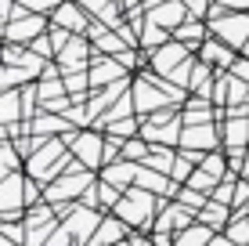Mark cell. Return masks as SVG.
<instances>
[{"instance_id":"6da1fadb","label":"cell","mask_w":249,"mask_h":246,"mask_svg":"<svg viewBox=\"0 0 249 246\" xmlns=\"http://www.w3.org/2000/svg\"><path fill=\"white\" fill-rule=\"evenodd\" d=\"M152 210H156V196L144 189H126L123 199L116 203V217L123 225H134V228H144L152 217Z\"/></svg>"},{"instance_id":"7a4b0ae2","label":"cell","mask_w":249,"mask_h":246,"mask_svg":"<svg viewBox=\"0 0 249 246\" xmlns=\"http://www.w3.org/2000/svg\"><path fill=\"white\" fill-rule=\"evenodd\" d=\"M83 189H90V174H87V167H83L80 159H72V167L47 189V199L51 203H65V199H76V192H83Z\"/></svg>"},{"instance_id":"3957f363","label":"cell","mask_w":249,"mask_h":246,"mask_svg":"<svg viewBox=\"0 0 249 246\" xmlns=\"http://www.w3.org/2000/svg\"><path fill=\"white\" fill-rule=\"evenodd\" d=\"M65 145H72V159H80L87 170L105 167V141L98 134H65Z\"/></svg>"},{"instance_id":"277c9868","label":"cell","mask_w":249,"mask_h":246,"mask_svg":"<svg viewBox=\"0 0 249 246\" xmlns=\"http://www.w3.org/2000/svg\"><path fill=\"white\" fill-rule=\"evenodd\" d=\"M54 214H51L47 207H36L29 214V221H25V235H29V239H25V246H44L47 243V235H54Z\"/></svg>"},{"instance_id":"5b68a950","label":"cell","mask_w":249,"mask_h":246,"mask_svg":"<svg viewBox=\"0 0 249 246\" xmlns=\"http://www.w3.org/2000/svg\"><path fill=\"white\" fill-rule=\"evenodd\" d=\"M25 181L18 174H11L7 181H0V217L4 221H11V217H18V203H25Z\"/></svg>"},{"instance_id":"8992f818","label":"cell","mask_w":249,"mask_h":246,"mask_svg":"<svg viewBox=\"0 0 249 246\" xmlns=\"http://www.w3.org/2000/svg\"><path fill=\"white\" fill-rule=\"evenodd\" d=\"M246 113H249V109H231V120L224 123V145H228V152H246V141H249Z\"/></svg>"},{"instance_id":"52a82bcc","label":"cell","mask_w":249,"mask_h":246,"mask_svg":"<svg viewBox=\"0 0 249 246\" xmlns=\"http://www.w3.org/2000/svg\"><path fill=\"white\" fill-rule=\"evenodd\" d=\"M181 149H184V152H210V149H217V127H213V123L184 127Z\"/></svg>"},{"instance_id":"ba28073f","label":"cell","mask_w":249,"mask_h":246,"mask_svg":"<svg viewBox=\"0 0 249 246\" xmlns=\"http://www.w3.org/2000/svg\"><path fill=\"white\" fill-rule=\"evenodd\" d=\"M94 225H101V217L94 214L90 207H72V217L65 221V228L76 235V243H83V239H94V232H98Z\"/></svg>"},{"instance_id":"9c48e42d","label":"cell","mask_w":249,"mask_h":246,"mask_svg":"<svg viewBox=\"0 0 249 246\" xmlns=\"http://www.w3.org/2000/svg\"><path fill=\"white\" fill-rule=\"evenodd\" d=\"M217 37L231 47H246L249 44V22L246 19H224V22H217Z\"/></svg>"},{"instance_id":"30bf717a","label":"cell","mask_w":249,"mask_h":246,"mask_svg":"<svg viewBox=\"0 0 249 246\" xmlns=\"http://www.w3.org/2000/svg\"><path fill=\"white\" fill-rule=\"evenodd\" d=\"M137 170H141V163H108L105 167V181L116 185V189H130V185H137Z\"/></svg>"},{"instance_id":"8fae6325","label":"cell","mask_w":249,"mask_h":246,"mask_svg":"<svg viewBox=\"0 0 249 246\" xmlns=\"http://www.w3.org/2000/svg\"><path fill=\"white\" fill-rule=\"evenodd\" d=\"M202 62L210 65V69H228V65H235V55H231V47L224 40H206L202 44Z\"/></svg>"},{"instance_id":"7c38bea8","label":"cell","mask_w":249,"mask_h":246,"mask_svg":"<svg viewBox=\"0 0 249 246\" xmlns=\"http://www.w3.org/2000/svg\"><path fill=\"white\" fill-rule=\"evenodd\" d=\"M231 217H235V210L224 207V203H217V199H210V203H206V207L199 210V221H202V225H210L213 232H217V228H228V225H231Z\"/></svg>"},{"instance_id":"4fadbf2b","label":"cell","mask_w":249,"mask_h":246,"mask_svg":"<svg viewBox=\"0 0 249 246\" xmlns=\"http://www.w3.org/2000/svg\"><path fill=\"white\" fill-rule=\"evenodd\" d=\"M166 98H177V91L166 87V91H159V95H156V87H152V83H137V95H134V101H137V109H141V113H148V109L162 105Z\"/></svg>"},{"instance_id":"5bb4252c","label":"cell","mask_w":249,"mask_h":246,"mask_svg":"<svg viewBox=\"0 0 249 246\" xmlns=\"http://www.w3.org/2000/svg\"><path fill=\"white\" fill-rule=\"evenodd\" d=\"M213 243V228L210 225H188L184 232H177L174 235V246H210Z\"/></svg>"},{"instance_id":"9a60e30c","label":"cell","mask_w":249,"mask_h":246,"mask_svg":"<svg viewBox=\"0 0 249 246\" xmlns=\"http://www.w3.org/2000/svg\"><path fill=\"white\" fill-rule=\"evenodd\" d=\"M174 40H177V44H184V47L206 44V33H202V22H181V25H177V33H174Z\"/></svg>"},{"instance_id":"2e32d148","label":"cell","mask_w":249,"mask_h":246,"mask_svg":"<svg viewBox=\"0 0 249 246\" xmlns=\"http://www.w3.org/2000/svg\"><path fill=\"white\" fill-rule=\"evenodd\" d=\"M174 163H177V156L170 149H152L148 159H144V167H152V170H159V174H170V170H174Z\"/></svg>"},{"instance_id":"e0dca14e","label":"cell","mask_w":249,"mask_h":246,"mask_svg":"<svg viewBox=\"0 0 249 246\" xmlns=\"http://www.w3.org/2000/svg\"><path fill=\"white\" fill-rule=\"evenodd\" d=\"M184 15V4L181 0H166V4H159V7H152V22H177Z\"/></svg>"},{"instance_id":"ac0fdd59","label":"cell","mask_w":249,"mask_h":246,"mask_svg":"<svg viewBox=\"0 0 249 246\" xmlns=\"http://www.w3.org/2000/svg\"><path fill=\"white\" fill-rule=\"evenodd\" d=\"M177 203H184L188 210H195V214H199L206 203H210V196H206V192H199V189H192V185H181V192H177Z\"/></svg>"},{"instance_id":"d6986e66","label":"cell","mask_w":249,"mask_h":246,"mask_svg":"<svg viewBox=\"0 0 249 246\" xmlns=\"http://www.w3.org/2000/svg\"><path fill=\"white\" fill-rule=\"evenodd\" d=\"M224 235L235 246H249V217H231V225L224 228Z\"/></svg>"},{"instance_id":"ffe728a7","label":"cell","mask_w":249,"mask_h":246,"mask_svg":"<svg viewBox=\"0 0 249 246\" xmlns=\"http://www.w3.org/2000/svg\"><path fill=\"white\" fill-rule=\"evenodd\" d=\"M83 55H87V44L83 40H72V44H65V51H62V65L69 69V65H76V69H83Z\"/></svg>"},{"instance_id":"44dd1931","label":"cell","mask_w":249,"mask_h":246,"mask_svg":"<svg viewBox=\"0 0 249 246\" xmlns=\"http://www.w3.org/2000/svg\"><path fill=\"white\" fill-rule=\"evenodd\" d=\"M15 116H18V91H4L0 95V127L15 120Z\"/></svg>"},{"instance_id":"7402d4cb","label":"cell","mask_w":249,"mask_h":246,"mask_svg":"<svg viewBox=\"0 0 249 246\" xmlns=\"http://www.w3.org/2000/svg\"><path fill=\"white\" fill-rule=\"evenodd\" d=\"M40 25H44L40 19H29V22H18V25L11 22L7 25V40H33V33H36Z\"/></svg>"},{"instance_id":"603a6c76","label":"cell","mask_w":249,"mask_h":246,"mask_svg":"<svg viewBox=\"0 0 249 246\" xmlns=\"http://www.w3.org/2000/svg\"><path fill=\"white\" fill-rule=\"evenodd\" d=\"M148 152H152V145H148V141H126V145H123V159H126V163H130V159H134V163H144V159H148Z\"/></svg>"},{"instance_id":"cb8c5ba5","label":"cell","mask_w":249,"mask_h":246,"mask_svg":"<svg viewBox=\"0 0 249 246\" xmlns=\"http://www.w3.org/2000/svg\"><path fill=\"white\" fill-rule=\"evenodd\" d=\"M11 167H18V156H15L11 145H0V181L11 177Z\"/></svg>"},{"instance_id":"d4e9b609","label":"cell","mask_w":249,"mask_h":246,"mask_svg":"<svg viewBox=\"0 0 249 246\" xmlns=\"http://www.w3.org/2000/svg\"><path fill=\"white\" fill-rule=\"evenodd\" d=\"M62 120H58V116H36V123H33L29 127V131H33V138H40V134H47V131H62Z\"/></svg>"},{"instance_id":"484cf974","label":"cell","mask_w":249,"mask_h":246,"mask_svg":"<svg viewBox=\"0 0 249 246\" xmlns=\"http://www.w3.org/2000/svg\"><path fill=\"white\" fill-rule=\"evenodd\" d=\"M108 62H112V58H101V62H94V69H90V83H108V80L116 76V69H112Z\"/></svg>"},{"instance_id":"4316f807","label":"cell","mask_w":249,"mask_h":246,"mask_svg":"<svg viewBox=\"0 0 249 246\" xmlns=\"http://www.w3.org/2000/svg\"><path fill=\"white\" fill-rule=\"evenodd\" d=\"M58 19H62L65 25H80L83 19H80V11L76 7H69V4H62V11H58Z\"/></svg>"},{"instance_id":"83f0119b","label":"cell","mask_w":249,"mask_h":246,"mask_svg":"<svg viewBox=\"0 0 249 246\" xmlns=\"http://www.w3.org/2000/svg\"><path fill=\"white\" fill-rule=\"evenodd\" d=\"M58 95H62V83H54V80L40 83V98H58Z\"/></svg>"},{"instance_id":"f1b7e54d","label":"cell","mask_w":249,"mask_h":246,"mask_svg":"<svg viewBox=\"0 0 249 246\" xmlns=\"http://www.w3.org/2000/svg\"><path fill=\"white\" fill-rule=\"evenodd\" d=\"M108 127H112V134H134L137 131L134 123H108Z\"/></svg>"},{"instance_id":"f546056e","label":"cell","mask_w":249,"mask_h":246,"mask_svg":"<svg viewBox=\"0 0 249 246\" xmlns=\"http://www.w3.org/2000/svg\"><path fill=\"white\" fill-rule=\"evenodd\" d=\"M235 76H238V80H246V83H249V65H246V62H235Z\"/></svg>"},{"instance_id":"4dcf8cb0","label":"cell","mask_w":249,"mask_h":246,"mask_svg":"<svg viewBox=\"0 0 249 246\" xmlns=\"http://www.w3.org/2000/svg\"><path fill=\"white\" fill-rule=\"evenodd\" d=\"M33 47H36V51H44V55H51V44H47V37H40V40H33Z\"/></svg>"},{"instance_id":"1f68e13d","label":"cell","mask_w":249,"mask_h":246,"mask_svg":"<svg viewBox=\"0 0 249 246\" xmlns=\"http://www.w3.org/2000/svg\"><path fill=\"white\" fill-rule=\"evenodd\" d=\"M210 246H235V243H231L228 235H213V243H210Z\"/></svg>"},{"instance_id":"d6a6232c","label":"cell","mask_w":249,"mask_h":246,"mask_svg":"<svg viewBox=\"0 0 249 246\" xmlns=\"http://www.w3.org/2000/svg\"><path fill=\"white\" fill-rule=\"evenodd\" d=\"M119 246H130V239H126V243H119Z\"/></svg>"}]
</instances>
